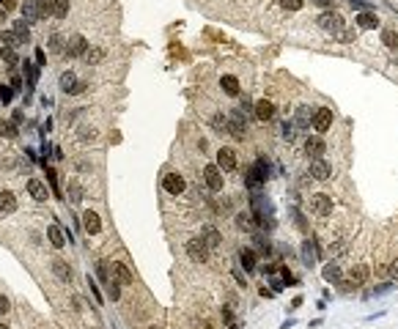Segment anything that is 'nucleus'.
Instances as JSON below:
<instances>
[{
  "label": "nucleus",
  "mask_w": 398,
  "mask_h": 329,
  "mask_svg": "<svg viewBox=\"0 0 398 329\" xmlns=\"http://www.w3.org/2000/svg\"><path fill=\"white\" fill-rule=\"evenodd\" d=\"M14 209H17V198H14L9 190H3V192H0V211H3V214H11Z\"/></svg>",
  "instance_id": "nucleus-22"
},
{
  "label": "nucleus",
  "mask_w": 398,
  "mask_h": 329,
  "mask_svg": "<svg viewBox=\"0 0 398 329\" xmlns=\"http://www.w3.org/2000/svg\"><path fill=\"white\" fill-rule=\"evenodd\" d=\"M236 165H239V159H236V151L234 149H228V145H225V149L217 151V167H220L222 173H234Z\"/></svg>",
  "instance_id": "nucleus-6"
},
{
  "label": "nucleus",
  "mask_w": 398,
  "mask_h": 329,
  "mask_svg": "<svg viewBox=\"0 0 398 329\" xmlns=\"http://www.w3.org/2000/svg\"><path fill=\"white\" fill-rule=\"evenodd\" d=\"M272 118H275V102L272 99H258V104H255V121L267 124Z\"/></svg>",
  "instance_id": "nucleus-11"
},
{
  "label": "nucleus",
  "mask_w": 398,
  "mask_h": 329,
  "mask_svg": "<svg viewBox=\"0 0 398 329\" xmlns=\"http://www.w3.org/2000/svg\"><path fill=\"white\" fill-rule=\"evenodd\" d=\"M302 6H305V0H280V9H283V11H288V14L300 11Z\"/></svg>",
  "instance_id": "nucleus-34"
},
{
  "label": "nucleus",
  "mask_w": 398,
  "mask_h": 329,
  "mask_svg": "<svg viewBox=\"0 0 398 329\" xmlns=\"http://www.w3.org/2000/svg\"><path fill=\"white\" fill-rule=\"evenodd\" d=\"M368 274L371 272H368L366 264H357V266H352V272H349V283H352V285H362L368 280Z\"/></svg>",
  "instance_id": "nucleus-18"
},
{
  "label": "nucleus",
  "mask_w": 398,
  "mask_h": 329,
  "mask_svg": "<svg viewBox=\"0 0 398 329\" xmlns=\"http://www.w3.org/2000/svg\"><path fill=\"white\" fill-rule=\"evenodd\" d=\"M321 274H324V280H327V283H333V285H341V280H343V272H341V266L335 264V261H333V264H327Z\"/></svg>",
  "instance_id": "nucleus-20"
},
{
  "label": "nucleus",
  "mask_w": 398,
  "mask_h": 329,
  "mask_svg": "<svg viewBox=\"0 0 398 329\" xmlns=\"http://www.w3.org/2000/svg\"><path fill=\"white\" fill-rule=\"evenodd\" d=\"M354 28H343L341 33H338V42H343V44H349V42H354Z\"/></svg>",
  "instance_id": "nucleus-41"
},
{
  "label": "nucleus",
  "mask_w": 398,
  "mask_h": 329,
  "mask_svg": "<svg viewBox=\"0 0 398 329\" xmlns=\"http://www.w3.org/2000/svg\"><path fill=\"white\" fill-rule=\"evenodd\" d=\"M316 22H319V28L324 33H341L343 30V17L338 11H321V14L316 17Z\"/></svg>",
  "instance_id": "nucleus-1"
},
{
  "label": "nucleus",
  "mask_w": 398,
  "mask_h": 329,
  "mask_svg": "<svg viewBox=\"0 0 398 329\" xmlns=\"http://www.w3.org/2000/svg\"><path fill=\"white\" fill-rule=\"evenodd\" d=\"M52 272L58 274V280H72V266L66 264V261H60V258L52 261Z\"/></svg>",
  "instance_id": "nucleus-23"
},
{
  "label": "nucleus",
  "mask_w": 398,
  "mask_h": 329,
  "mask_svg": "<svg viewBox=\"0 0 398 329\" xmlns=\"http://www.w3.org/2000/svg\"><path fill=\"white\" fill-rule=\"evenodd\" d=\"M310 176H313L316 181H327L329 176H333V165L324 162V159H313V165H310Z\"/></svg>",
  "instance_id": "nucleus-14"
},
{
  "label": "nucleus",
  "mask_w": 398,
  "mask_h": 329,
  "mask_svg": "<svg viewBox=\"0 0 398 329\" xmlns=\"http://www.w3.org/2000/svg\"><path fill=\"white\" fill-rule=\"evenodd\" d=\"M357 28L360 30H376L379 28V17H376L374 11H360V14H357Z\"/></svg>",
  "instance_id": "nucleus-16"
},
{
  "label": "nucleus",
  "mask_w": 398,
  "mask_h": 329,
  "mask_svg": "<svg viewBox=\"0 0 398 329\" xmlns=\"http://www.w3.org/2000/svg\"><path fill=\"white\" fill-rule=\"evenodd\" d=\"M47 236H50L52 247H58V250L66 244V239H63V233H60V228H58V225H50V228H47Z\"/></svg>",
  "instance_id": "nucleus-27"
},
{
  "label": "nucleus",
  "mask_w": 398,
  "mask_h": 329,
  "mask_svg": "<svg viewBox=\"0 0 398 329\" xmlns=\"http://www.w3.org/2000/svg\"><path fill=\"white\" fill-rule=\"evenodd\" d=\"M11 96H14V88H11V85H0V102L9 104Z\"/></svg>",
  "instance_id": "nucleus-40"
},
{
  "label": "nucleus",
  "mask_w": 398,
  "mask_h": 329,
  "mask_svg": "<svg viewBox=\"0 0 398 329\" xmlns=\"http://www.w3.org/2000/svg\"><path fill=\"white\" fill-rule=\"evenodd\" d=\"M69 187H72V200H80V198H83V192H80L77 184H69Z\"/></svg>",
  "instance_id": "nucleus-51"
},
{
  "label": "nucleus",
  "mask_w": 398,
  "mask_h": 329,
  "mask_svg": "<svg viewBox=\"0 0 398 329\" xmlns=\"http://www.w3.org/2000/svg\"><path fill=\"white\" fill-rule=\"evenodd\" d=\"M85 52H88V42H85L80 33L66 42V52H63L66 58H85Z\"/></svg>",
  "instance_id": "nucleus-7"
},
{
  "label": "nucleus",
  "mask_w": 398,
  "mask_h": 329,
  "mask_svg": "<svg viewBox=\"0 0 398 329\" xmlns=\"http://www.w3.org/2000/svg\"><path fill=\"white\" fill-rule=\"evenodd\" d=\"M283 135L291 140V137H294V124H288V121H286V124H283Z\"/></svg>",
  "instance_id": "nucleus-49"
},
{
  "label": "nucleus",
  "mask_w": 398,
  "mask_h": 329,
  "mask_svg": "<svg viewBox=\"0 0 398 329\" xmlns=\"http://www.w3.org/2000/svg\"><path fill=\"white\" fill-rule=\"evenodd\" d=\"M302 261H305V266H313V264H316L313 244H310V241H305V244H302Z\"/></svg>",
  "instance_id": "nucleus-35"
},
{
  "label": "nucleus",
  "mask_w": 398,
  "mask_h": 329,
  "mask_svg": "<svg viewBox=\"0 0 398 329\" xmlns=\"http://www.w3.org/2000/svg\"><path fill=\"white\" fill-rule=\"evenodd\" d=\"M228 132H231L236 140H245V135H247V124H245V116H242L239 110L228 116Z\"/></svg>",
  "instance_id": "nucleus-9"
},
{
  "label": "nucleus",
  "mask_w": 398,
  "mask_h": 329,
  "mask_svg": "<svg viewBox=\"0 0 398 329\" xmlns=\"http://www.w3.org/2000/svg\"><path fill=\"white\" fill-rule=\"evenodd\" d=\"M212 129H214V132H225V129H228V116H222V113H214V116H212Z\"/></svg>",
  "instance_id": "nucleus-29"
},
{
  "label": "nucleus",
  "mask_w": 398,
  "mask_h": 329,
  "mask_svg": "<svg viewBox=\"0 0 398 329\" xmlns=\"http://www.w3.org/2000/svg\"><path fill=\"white\" fill-rule=\"evenodd\" d=\"M36 14L39 17H50L52 14V0H39V3H36Z\"/></svg>",
  "instance_id": "nucleus-36"
},
{
  "label": "nucleus",
  "mask_w": 398,
  "mask_h": 329,
  "mask_svg": "<svg viewBox=\"0 0 398 329\" xmlns=\"http://www.w3.org/2000/svg\"><path fill=\"white\" fill-rule=\"evenodd\" d=\"M69 6H72L69 0H52V14H55V17H66V14H69Z\"/></svg>",
  "instance_id": "nucleus-31"
},
{
  "label": "nucleus",
  "mask_w": 398,
  "mask_h": 329,
  "mask_svg": "<svg viewBox=\"0 0 398 329\" xmlns=\"http://www.w3.org/2000/svg\"><path fill=\"white\" fill-rule=\"evenodd\" d=\"M83 225H85V233H88V236H96V233L102 231V220H99V214L91 211V209L83 214Z\"/></svg>",
  "instance_id": "nucleus-15"
},
{
  "label": "nucleus",
  "mask_w": 398,
  "mask_h": 329,
  "mask_svg": "<svg viewBox=\"0 0 398 329\" xmlns=\"http://www.w3.org/2000/svg\"><path fill=\"white\" fill-rule=\"evenodd\" d=\"M236 225H239V228H242V231H250V233L255 231V225H253V220H250V217H247V214H239V217H236Z\"/></svg>",
  "instance_id": "nucleus-37"
},
{
  "label": "nucleus",
  "mask_w": 398,
  "mask_h": 329,
  "mask_svg": "<svg viewBox=\"0 0 398 329\" xmlns=\"http://www.w3.org/2000/svg\"><path fill=\"white\" fill-rule=\"evenodd\" d=\"M0 329H9V326H6V324H0Z\"/></svg>",
  "instance_id": "nucleus-53"
},
{
  "label": "nucleus",
  "mask_w": 398,
  "mask_h": 329,
  "mask_svg": "<svg viewBox=\"0 0 398 329\" xmlns=\"http://www.w3.org/2000/svg\"><path fill=\"white\" fill-rule=\"evenodd\" d=\"M96 274H99V280L107 285V283L113 280V277H110V264H107V261H99V264H96Z\"/></svg>",
  "instance_id": "nucleus-33"
},
{
  "label": "nucleus",
  "mask_w": 398,
  "mask_h": 329,
  "mask_svg": "<svg viewBox=\"0 0 398 329\" xmlns=\"http://www.w3.org/2000/svg\"><path fill=\"white\" fill-rule=\"evenodd\" d=\"M333 209H335V203L329 195H324V192L310 195V211H313L316 217H327V214H333Z\"/></svg>",
  "instance_id": "nucleus-2"
},
{
  "label": "nucleus",
  "mask_w": 398,
  "mask_h": 329,
  "mask_svg": "<svg viewBox=\"0 0 398 329\" xmlns=\"http://www.w3.org/2000/svg\"><path fill=\"white\" fill-rule=\"evenodd\" d=\"M50 50H52V52H66V47H63V36H60V33H55V36L50 39Z\"/></svg>",
  "instance_id": "nucleus-38"
},
{
  "label": "nucleus",
  "mask_w": 398,
  "mask_h": 329,
  "mask_svg": "<svg viewBox=\"0 0 398 329\" xmlns=\"http://www.w3.org/2000/svg\"><path fill=\"white\" fill-rule=\"evenodd\" d=\"M204 181H206V187L212 192H220L222 187H225V184H222V170L217 165H206L204 167Z\"/></svg>",
  "instance_id": "nucleus-8"
},
{
  "label": "nucleus",
  "mask_w": 398,
  "mask_h": 329,
  "mask_svg": "<svg viewBox=\"0 0 398 329\" xmlns=\"http://www.w3.org/2000/svg\"><path fill=\"white\" fill-rule=\"evenodd\" d=\"M105 55H107L105 47H91V50L85 52V60H88V63H99V60H102Z\"/></svg>",
  "instance_id": "nucleus-30"
},
{
  "label": "nucleus",
  "mask_w": 398,
  "mask_h": 329,
  "mask_svg": "<svg viewBox=\"0 0 398 329\" xmlns=\"http://www.w3.org/2000/svg\"><path fill=\"white\" fill-rule=\"evenodd\" d=\"M107 297H110L113 302H116V299L121 297V285L116 283V280H110V283H107Z\"/></svg>",
  "instance_id": "nucleus-39"
},
{
  "label": "nucleus",
  "mask_w": 398,
  "mask_h": 329,
  "mask_svg": "<svg viewBox=\"0 0 398 329\" xmlns=\"http://www.w3.org/2000/svg\"><path fill=\"white\" fill-rule=\"evenodd\" d=\"M0 135L9 137V140H14V137H17V126L11 124V121H3V118H0Z\"/></svg>",
  "instance_id": "nucleus-32"
},
{
  "label": "nucleus",
  "mask_w": 398,
  "mask_h": 329,
  "mask_svg": "<svg viewBox=\"0 0 398 329\" xmlns=\"http://www.w3.org/2000/svg\"><path fill=\"white\" fill-rule=\"evenodd\" d=\"M324 151H327V143L321 137H308L305 140V154L310 159H321V157H324Z\"/></svg>",
  "instance_id": "nucleus-12"
},
{
  "label": "nucleus",
  "mask_w": 398,
  "mask_h": 329,
  "mask_svg": "<svg viewBox=\"0 0 398 329\" xmlns=\"http://www.w3.org/2000/svg\"><path fill=\"white\" fill-rule=\"evenodd\" d=\"M151 329H159V326H151Z\"/></svg>",
  "instance_id": "nucleus-54"
},
{
  "label": "nucleus",
  "mask_w": 398,
  "mask_h": 329,
  "mask_svg": "<svg viewBox=\"0 0 398 329\" xmlns=\"http://www.w3.org/2000/svg\"><path fill=\"white\" fill-rule=\"evenodd\" d=\"M280 274H283V285H294L296 283V277H291V272H288V269H280Z\"/></svg>",
  "instance_id": "nucleus-46"
},
{
  "label": "nucleus",
  "mask_w": 398,
  "mask_h": 329,
  "mask_svg": "<svg viewBox=\"0 0 398 329\" xmlns=\"http://www.w3.org/2000/svg\"><path fill=\"white\" fill-rule=\"evenodd\" d=\"M239 264L245 266L247 272H253V269H255V252L250 250V247H245V250H239Z\"/></svg>",
  "instance_id": "nucleus-24"
},
{
  "label": "nucleus",
  "mask_w": 398,
  "mask_h": 329,
  "mask_svg": "<svg viewBox=\"0 0 398 329\" xmlns=\"http://www.w3.org/2000/svg\"><path fill=\"white\" fill-rule=\"evenodd\" d=\"M162 187H165L168 195H181L184 187H187V181H184V176H179V173H168V176L162 178Z\"/></svg>",
  "instance_id": "nucleus-10"
},
{
  "label": "nucleus",
  "mask_w": 398,
  "mask_h": 329,
  "mask_svg": "<svg viewBox=\"0 0 398 329\" xmlns=\"http://www.w3.org/2000/svg\"><path fill=\"white\" fill-rule=\"evenodd\" d=\"M9 307H11V302L6 299L3 294H0V315H3V313H9Z\"/></svg>",
  "instance_id": "nucleus-47"
},
{
  "label": "nucleus",
  "mask_w": 398,
  "mask_h": 329,
  "mask_svg": "<svg viewBox=\"0 0 398 329\" xmlns=\"http://www.w3.org/2000/svg\"><path fill=\"white\" fill-rule=\"evenodd\" d=\"M184 250H187V255H190V261H195V264H206L209 261V247L204 244V239H190L184 244Z\"/></svg>",
  "instance_id": "nucleus-3"
},
{
  "label": "nucleus",
  "mask_w": 398,
  "mask_h": 329,
  "mask_svg": "<svg viewBox=\"0 0 398 329\" xmlns=\"http://www.w3.org/2000/svg\"><path fill=\"white\" fill-rule=\"evenodd\" d=\"M11 30H14V36L19 39V44H22V42H28V39H30V28H28V22H25V19H17V22H14V28H11Z\"/></svg>",
  "instance_id": "nucleus-25"
},
{
  "label": "nucleus",
  "mask_w": 398,
  "mask_h": 329,
  "mask_svg": "<svg viewBox=\"0 0 398 329\" xmlns=\"http://www.w3.org/2000/svg\"><path fill=\"white\" fill-rule=\"evenodd\" d=\"M382 44L387 47V50H398V33L393 28H384L382 30Z\"/></svg>",
  "instance_id": "nucleus-26"
},
{
  "label": "nucleus",
  "mask_w": 398,
  "mask_h": 329,
  "mask_svg": "<svg viewBox=\"0 0 398 329\" xmlns=\"http://www.w3.org/2000/svg\"><path fill=\"white\" fill-rule=\"evenodd\" d=\"M390 277H393V280H398V258H393V261H390Z\"/></svg>",
  "instance_id": "nucleus-48"
},
{
  "label": "nucleus",
  "mask_w": 398,
  "mask_h": 329,
  "mask_svg": "<svg viewBox=\"0 0 398 329\" xmlns=\"http://www.w3.org/2000/svg\"><path fill=\"white\" fill-rule=\"evenodd\" d=\"M234 321V313H231V307H225V310H222V324H231Z\"/></svg>",
  "instance_id": "nucleus-50"
},
{
  "label": "nucleus",
  "mask_w": 398,
  "mask_h": 329,
  "mask_svg": "<svg viewBox=\"0 0 398 329\" xmlns=\"http://www.w3.org/2000/svg\"><path fill=\"white\" fill-rule=\"evenodd\" d=\"M313 3H319V6H327V3H333V0H313Z\"/></svg>",
  "instance_id": "nucleus-52"
},
{
  "label": "nucleus",
  "mask_w": 398,
  "mask_h": 329,
  "mask_svg": "<svg viewBox=\"0 0 398 329\" xmlns=\"http://www.w3.org/2000/svg\"><path fill=\"white\" fill-rule=\"evenodd\" d=\"M77 75H74V71H63V75H60V88L63 91H74L77 88V80H74Z\"/></svg>",
  "instance_id": "nucleus-28"
},
{
  "label": "nucleus",
  "mask_w": 398,
  "mask_h": 329,
  "mask_svg": "<svg viewBox=\"0 0 398 329\" xmlns=\"http://www.w3.org/2000/svg\"><path fill=\"white\" fill-rule=\"evenodd\" d=\"M3 44H6V47H17V44H19V39L14 36V30H6V33H3Z\"/></svg>",
  "instance_id": "nucleus-43"
},
{
  "label": "nucleus",
  "mask_w": 398,
  "mask_h": 329,
  "mask_svg": "<svg viewBox=\"0 0 398 329\" xmlns=\"http://www.w3.org/2000/svg\"><path fill=\"white\" fill-rule=\"evenodd\" d=\"M3 58H6V63H11V66L17 63V55H14V50H11V47H6V50H3Z\"/></svg>",
  "instance_id": "nucleus-44"
},
{
  "label": "nucleus",
  "mask_w": 398,
  "mask_h": 329,
  "mask_svg": "<svg viewBox=\"0 0 398 329\" xmlns=\"http://www.w3.org/2000/svg\"><path fill=\"white\" fill-rule=\"evenodd\" d=\"M333 121H335V116L329 107H316L313 110V129L316 132H327L329 126H333Z\"/></svg>",
  "instance_id": "nucleus-5"
},
{
  "label": "nucleus",
  "mask_w": 398,
  "mask_h": 329,
  "mask_svg": "<svg viewBox=\"0 0 398 329\" xmlns=\"http://www.w3.org/2000/svg\"><path fill=\"white\" fill-rule=\"evenodd\" d=\"M44 167H47V165H44ZM47 178H50V184L55 187V195L60 198V190H58V184H55V170H52V167H47Z\"/></svg>",
  "instance_id": "nucleus-45"
},
{
  "label": "nucleus",
  "mask_w": 398,
  "mask_h": 329,
  "mask_svg": "<svg viewBox=\"0 0 398 329\" xmlns=\"http://www.w3.org/2000/svg\"><path fill=\"white\" fill-rule=\"evenodd\" d=\"M387 291H393V283H384V285H376V288H374V291L368 294L366 299H371V297H379V294H387Z\"/></svg>",
  "instance_id": "nucleus-42"
},
{
  "label": "nucleus",
  "mask_w": 398,
  "mask_h": 329,
  "mask_svg": "<svg viewBox=\"0 0 398 329\" xmlns=\"http://www.w3.org/2000/svg\"><path fill=\"white\" fill-rule=\"evenodd\" d=\"M294 124L300 126V129H305V126H310V124H313V110H310V104H300V107H296Z\"/></svg>",
  "instance_id": "nucleus-17"
},
{
  "label": "nucleus",
  "mask_w": 398,
  "mask_h": 329,
  "mask_svg": "<svg viewBox=\"0 0 398 329\" xmlns=\"http://www.w3.org/2000/svg\"><path fill=\"white\" fill-rule=\"evenodd\" d=\"M28 192H30L33 200H47V187H44V181H39V178L28 181Z\"/></svg>",
  "instance_id": "nucleus-21"
},
{
  "label": "nucleus",
  "mask_w": 398,
  "mask_h": 329,
  "mask_svg": "<svg viewBox=\"0 0 398 329\" xmlns=\"http://www.w3.org/2000/svg\"><path fill=\"white\" fill-rule=\"evenodd\" d=\"M110 277L116 280L118 285H132L135 283V274L129 272V266L121 264V261H113L110 264Z\"/></svg>",
  "instance_id": "nucleus-4"
},
{
  "label": "nucleus",
  "mask_w": 398,
  "mask_h": 329,
  "mask_svg": "<svg viewBox=\"0 0 398 329\" xmlns=\"http://www.w3.org/2000/svg\"><path fill=\"white\" fill-rule=\"evenodd\" d=\"M201 239H204V244L209 247V250H214V247L222 244V236H220V231L214 225H204V228H201Z\"/></svg>",
  "instance_id": "nucleus-13"
},
{
  "label": "nucleus",
  "mask_w": 398,
  "mask_h": 329,
  "mask_svg": "<svg viewBox=\"0 0 398 329\" xmlns=\"http://www.w3.org/2000/svg\"><path fill=\"white\" fill-rule=\"evenodd\" d=\"M220 85H222V91H225L228 96H239V93H242L239 80H236L234 75H222V77H220Z\"/></svg>",
  "instance_id": "nucleus-19"
}]
</instances>
